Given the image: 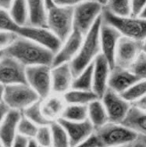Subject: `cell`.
I'll list each match as a JSON object with an SVG mask.
<instances>
[{"instance_id": "14", "label": "cell", "mask_w": 146, "mask_h": 147, "mask_svg": "<svg viewBox=\"0 0 146 147\" xmlns=\"http://www.w3.org/2000/svg\"><path fill=\"white\" fill-rule=\"evenodd\" d=\"M57 121L67 131L70 147L88 139L95 131V127L88 119L82 121H70L63 118Z\"/></svg>"}, {"instance_id": "9", "label": "cell", "mask_w": 146, "mask_h": 147, "mask_svg": "<svg viewBox=\"0 0 146 147\" xmlns=\"http://www.w3.org/2000/svg\"><path fill=\"white\" fill-rule=\"evenodd\" d=\"M106 111L109 122L121 124L126 117L131 104L110 88H107L101 99Z\"/></svg>"}, {"instance_id": "23", "label": "cell", "mask_w": 146, "mask_h": 147, "mask_svg": "<svg viewBox=\"0 0 146 147\" xmlns=\"http://www.w3.org/2000/svg\"><path fill=\"white\" fill-rule=\"evenodd\" d=\"M63 99L67 104L84 105L87 106L90 102L98 99L93 91H84L70 88L63 95Z\"/></svg>"}, {"instance_id": "27", "label": "cell", "mask_w": 146, "mask_h": 147, "mask_svg": "<svg viewBox=\"0 0 146 147\" xmlns=\"http://www.w3.org/2000/svg\"><path fill=\"white\" fill-rule=\"evenodd\" d=\"M60 118L70 121H82L87 119V106L67 104Z\"/></svg>"}, {"instance_id": "13", "label": "cell", "mask_w": 146, "mask_h": 147, "mask_svg": "<svg viewBox=\"0 0 146 147\" xmlns=\"http://www.w3.org/2000/svg\"><path fill=\"white\" fill-rule=\"evenodd\" d=\"M84 37L79 32L73 30L70 36L62 43L59 50L54 54L52 67L70 63L78 53Z\"/></svg>"}, {"instance_id": "4", "label": "cell", "mask_w": 146, "mask_h": 147, "mask_svg": "<svg viewBox=\"0 0 146 147\" xmlns=\"http://www.w3.org/2000/svg\"><path fill=\"white\" fill-rule=\"evenodd\" d=\"M95 136L101 147L125 146L137 137L138 134L122 124L107 122L95 129Z\"/></svg>"}, {"instance_id": "48", "label": "cell", "mask_w": 146, "mask_h": 147, "mask_svg": "<svg viewBox=\"0 0 146 147\" xmlns=\"http://www.w3.org/2000/svg\"><path fill=\"white\" fill-rule=\"evenodd\" d=\"M94 1H96V2H98V3H100L101 5H102L103 6H105V5L106 4L107 0H94Z\"/></svg>"}, {"instance_id": "45", "label": "cell", "mask_w": 146, "mask_h": 147, "mask_svg": "<svg viewBox=\"0 0 146 147\" xmlns=\"http://www.w3.org/2000/svg\"><path fill=\"white\" fill-rule=\"evenodd\" d=\"M28 147H38V145L36 144V142H35V141H34V139H30Z\"/></svg>"}, {"instance_id": "43", "label": "cell", "mask_w": 146, "mask_h": 147, "mask_svg": "<svg viewBox=\"0 0 146 147\" xmlns=\"http://www.w3.org/2000/svg\"><path fill=\"white\" fill-rule=\"evenodd\" d=\"M45 6H46V8H47V10H48V9L52 8V7H53L54 6H56L53 3V0H45Z\"/></svg>"}, {"instance_id": "32", "label": "cell", "mask_w": 146, "mask_h": 147, "mask_svg": "<svg viewBox=\"0 0 146 147\" xmlns=\"http://www.w3.org/2000/svg\"><path fill=\"white\" fill-rule=\"evenodd\" d=\"M49 125L38 127L34 138L38 147H52V133Z\"/></svg>"}, {"instance_id": "21", "label": "cell", "mask_w": 146, "mask_h": 147, "mask_svg": "<svg viewBox=\"0 0 146 147\" xmlns=\"http://www.w3.org/2000/svg\"><path fill=\"white\" fill-rule=\"evenodd\" d=\"M121 124L138 135L146 136V112L145 111L131 106Z\"/></svg>"}, {"instance_id": "16", "label": "cell", "mask_w": 146, "mask_h": 147, "mask_svg": "<svg viewBox=\"0 0 146 147\" xmlns=\"http://www.w3.org/2000/svg\"><path fill=\"white\" fill-rule=\"evenodd\" d=\"M140 80L141 79L129 69L114 66L110 70L108 79V88L116 93L122 94Z\"/></svg>"}, {"instance_id": "40", "label": "cell", "mask_w": 146, "mask_h": 147, "mask_svg": "<svg viewBox=\"0 0 146 147\" xmlns=\"http://www.w3.org/2000/svg\"><path fill=\"white\" fill-rule=\"evenodd\" d=\"M131 106L141 111L146 112V95L131 103Z\"/></svg>"}, {"instance_id": "41", "label": "cell", "mask_w": 146, "mask_h": 147, "mask_svg": "<svg viewBox=\"0 0 146 147\" xmlns=\"http://www.w3.org/2000/svg\"><path fill=\"white\" fill-rule=\"evenodd\" d=\"M10 110L11 109L9 107L8 105L6 104L4 101L0 102V124L3 122V121L5 119L6 115L10 111Z\"/></svg>"}, {"instance_id": "1", "label": "cell", "mask_w": 146, "mask_h": 147, "mask_svg": "<svg viewBox=\"0 0 146 147\" xmlns=\"http://www.w3.org/2000/svg\"><path fill=\"white\" fill-rule=\"evenodd\" d=\"M5 54L17 59L27 67L35 65L52 67L55 53L39 43L18 37L5 50Z\"/></svg>"}, {"instance_id": "3", "label": "cell", "mask_w": 146, "mask_h": 147, "mask_svg": "<svg viewBox=\"0 0 146 147\" xmlns=\"http://www.w3.org/2000/svg\"><path fill=\"white\" fill-rule=\"evenodd\" d=\"M102 20L116 29L122 36L141 42L146 38L145 19L131 15L126 17L116 16L103 8Z\"/></svg>"}, {"instance_id": "22", "label": "cell", "mask_w": 146, "mask_h": 147, "mask_svg": "<svg viewBox=\"0 0 146 147\" xmlns=\"http://www.w3.org/2000/svg\"><path fill=\"white\" fill-rule=\"evenodd\" d=\"M87 119L95 129L109 122L106 111L100 99H96L87 105Z\"/></svg>"}, {"instance_id": "30", "label": "cell", "mask_w": 146, "mask_h": 147, "mask_svg": "<svg viewBox=\"0 0 146 147\" xmlns=\"http://www.w3.org/2000/svg\"><path fill=\"white\" fill-rule=\"evenodd\" d=\"M121 96L131 104L146 95V80L141 79L120 94Z\"/></svg>"}, {"instance_id": "17", "label": "cell", "mask_w": 146, "mask_h": 147, "mask_svg": "<svg viewBox=\"0 0 146 147\" xmlns=\"http://www.w3.org/2000/svg\"><path fill=\"white\" fill-rule=\"evenodd\" d=\"M52 93L63 95L72 87L74 78L70 63L52 67Z\"/></svg>"}, {"instance_id": "19", "label": "cell", "mask_w": 146, "mask_h": 147, "mask_svg": "<svg viewBox=\"0 0 146 147\" xmlns=\"http://www.w3.org/2000/svg\"><path fill=\"white\" fill-rule=\"evenodd\" d=\"M67 103L62 95L51 94L47 98L42 99V110L44 115L51 122L61 117Z\"/></svg>"}, {"instance_id": "51", "label": "cell", "mask_w": 146, "mask_h": 147, "mask_svg": "<svg viewBox=\"0 0 146 147\" xmlns=\"http://www.w3.org/2000/svg\"><path fill=\"white\" fill-rule=\"evenodd\" d=\"M117 147H125V146H117Z\"/></svg>"}, {"instance_id": "5", "label": "cell", "mask_w": 146, "mask_h": 147, "mask_svg": "<svg viewBox=\"0 0 146 147\" xmlns=\"http://www.w3.org/2000/svg\"><path fill=\"white\" fill-rule=\"evenodd\" d=\"M73 7L54 6L47 10V28L63 42L73 30Z\"/></svg>"}, {"instance_id": "8", "label": "cell", "mask_w": 146, "mask_h": 147, "mask_svg": "<svg viewBox=\"0 0 146 147\" xmlns=\"http://www.w3.org/2000/svg\"><path fill=\"white\" fill-rule=\"evenodd\" d=\"M52 67L48 65H35L27 67L26 82L41 99L47 98L52 94Z\"/></svg>"}, {"instance_id": "47", "label": "cell", "mask_w": 146, "mask_h": 147, "mask_svg": "<svg viewBox=\"0 0 146 147\" xmlns=\"http://www.w3.org/2000/svg\"><path fill=\"white\" fill-rule=\"evenodd\" d=\"M141 52L143 53L146 54V38L144 41H142V48H141Z\"/></svg>"}, {"instance_id": "50", "label": "cell", "mask_w": 146, "mask_h": 147, "mask_svg": "<svg viewBox=\"0 0 146 147\" xmlns=\"http://www.w3.org/2000/svg\"><path fill=\"white\" fill-rule=\"evenodd\" d=\"M0 147H5L4 146V145L3 144V142H2V141L0 140Z\"/></svg>"}, {"instance_id": "31", "label": "cell", "mask_w": 146, "mask_h": 147, "mask_svg": "<svg viewBox=\"0 0 146 147\" xmlns=\"http://www.w3.org/2000/svg\"><path fill=\"white\" fill-rule=\"evenodd\" d=\"M38 129V125L34 124L22 114L17 127L18 135L24 136L28 139H34Z\"/></svg>"}, {"instance_id": "35", "label": "cell", "mask_w": 146, "mask_h": 147, "mask_svg": "<svg viewBox=\"0 0 146 147\" xmlns=\"http://www.w3.org/2000/svg\"><path fill=\"white\" fill-rule=\"evenodd\" d=\"M146 6V0H131V16L139 17L141 13Z\"/></svg>"}, {"instance_id": "46", "label": "cell", "mask_w": 146, "mask_h": 147, "mask_svg": "<svg viewBox=\"0 0 146 147\" xmlns=\"http://www.w3.org/2000/svg\"><path fill=\"white\" fill-rule=\"evenodd\" d=\"M139 17L141 18H143V19H145L146 20V6H145V8L143 9L142 12L141 13V14L139 15Z\"/></svg>"}, {"instance_id": "15", "label": "cell", "mask_w": 146, "mask_h": 147, "mask_svg": "<svg viewBox=\"0 0 146 147\" xmlns=\"http://www.w3.org/2000/svg\"><path fill=\"white\" fill-rule=\"evenodd\" d=\"M111 67L102 54L93 61L92 91L98 99H101L108 88V79Z\"/></svg>"}, {"instance_id": "24", "label": "cell", "mask_w": 146, "mask_h": 147, "mask_svg": "<svg viewBox=\"0 0 146 147\" xmlns=\"http://www.w3.org/2000/svg\"><path fill=\"white\" fill-rule=\"evenodd\" d=\"M8 13L17 24L29 25V11L26 0H14Z\"/></svg>"}, {"instance_id": "10", "label": "cell", "mask_w": 146, "mask_h": 147, "mask_svg": "<svg viewBox=\"0 0 146 147\" xmlns=\"http://www.w3.org/2000/svg\"><path fill=\"white\" fill-rule=\"evenodd\" d=\"M142 42L122 36L116 49L115 66L130 69L141 53Z\"/></svg>"}, {"instance_id": "39", "label": "cell", "mask_w": 146, "mask_h": 147, "mask_svg": "<svg viewBox=\"0 0 146 147\" xmlns=\"http://www.w3.org/2000/svg\"><path fill=\"white\" fill-rule=\"evenodd\" d=\"M30 139L20 135H17L10 147H28Z\"/></svg>"}, {"instance_id": "11", "label": "cell", "mask_w": 146, "mask_h": 147, "mask_svg": "<svg viewBox=\"0 0 146 147\" xmlns=\"http://www.w3.org/2000/svg\"><path fill=\"white\" fill-rule=\"evenodd\" d=\"M26 67L13 57L5 56L0 59V84L4 86L27 83Z\"/></svg>"}, {"instance_id": "38", "label": "cell", "mask_w": 146, "mask_h": 147, "mask_svg": "<svg viewBox=\"0 0 146 147\" xmlns=\"http://www.w3.org/2000/svg\"><path fill=\"white\" fill-rule=\"evenodd\" d=\"M85 0H53L54 4L58 6L74 7Z\"/></svg>"}, {"instance_id": "44", "label": "cell", "mask_w": 146, "mask_h": 147, "mask_svg": "<svg viewBox=\"0 0 146 147\" xmlns=\"http://www.w3.org/2000/svg\"><path fill=\"white\" fill-rule=\"evenodd\" d=\"M4 91H5V86L2 84H0V102L3 101Z\"/></svg>"}, {"instance_id": "7", "label": "cell", "mask_w": 146, "mask_h": 147, "mask_svg": "<svg viewBox=\"0 0 146 147\" xmlns=\"http://www.w3.org/2000/svg\"><path fill=\"white\" fill-rule=\"evenodd\" d=\"M41 99L27 83H20L5 86L3 101L11 110H23Z\"/></svg>"}, {"instance_id": "42", "label": "cell", "mask_w": 146, "mask_h": 147, "mask_svg": "<svg viewBox=\"0 0 146 147\" xmlns=\"http://www.w3.org/2000/svg\"><path fill=\"white\" fill-rule=\"evenodd\" d=\"M14 0H0V9L8 12Z\"/></svg>"}, {"instance_id": "34", "label": "cell", "mask_w": 146, "mask_h": 147, "mask_svg": "<svg viewBox=\"0 0 146 147\" xmlns=\"http://www.w3.org/2000/svg\"><path fill=\"white\" fill-rule=\"evenodd\" d=\"M18 38L17 34L6 31H0V50L5 51Z\"/></svg>"}, {"instance_id": "26", "label": "cell", "mask_w": 146, "mask_h": 147, "mask_svg": "<svg viewBox=\"0 0 146 147\" xmlns=\"http://www.w3.org/2000/svg\"><path fill=\"white\" fill-rule=\"evenodd\" d=\"M93 63L74 77L71 88L84 91H92Z\"/></svg>"}, {"instance_id": "37", "label": "cell", "mask_w": 146, "mask_h": 147, "mask_svg": "<svg viewBox=\"0 0 146 147\" xmlns=\"http://www.w3.org/2000/svg\"><path fill=\"white\" fill-rule=\"evenodd\" d=\"M125 147H146V136L138 135L133 141L125 146Z\"/></svg>"}, {"instance_id": "20", "label": "cell", "mask_w": 146, "mask_h": 147, "mask_svg": "<svg viewBox=\"0 0 146 147\" xmlns=\"http://www.w3.org/2000/svg\"><path fill=\"white\" fill-rule=\"evenodd\" d=\"M29 11V25L47 28V8L45 0H26Z\"/></svg>"}, {"instance_id": "18", "label": "cell", "mask_w": 146, "mask_h": 147, "mask_svg": "<svg viewBox=\"0 0 146 147\" xmlns=\"http://www.w3.org/2000/svg\"><path fill=\"white\" fill-rule=\"evenodd\" d=\"M22 113L20 111L10 110L0 124V140L5 147H10L18 135L17 127Z\"/></svg>"}, {"instance_id": "36", "label": "cell", "mask_w": 146, "mask_h": 147, "mask_svg": "<svg viewBox=\"0 0 146 147\" xmlns=\"http://www.w3.org/2000/svg\"><path fill=\"white\" fill-rule=\"evenodd\" d=\"M73 147H101V145L99 143L98 139L96 138V136H95V134L93 133L88 139Z\"/></svg>"}, {"instance_id": "12", "label": "cell", "mask_w": 146, "mask_h": 147, "mask_svg": "<svg viewBox=\"0 0 146 147\" xmlns=\"http://www.w3.org/2000/svg\"><path fill=\"white\" fill-rule=\"evenodd\" d=\"M122 35L116 28L102 20L99 41L101 54L106 59L112 69L115 66V53L117 44Z\"/></svg>"}, {"instance_id": "33", "label": "cell", "mask_w": 146, "mask_h": 147, "mask_svg": "<svg viewBox=\"0 0 146 147\" xmlns=\"http://www.w3.org/2000/svg\"><path fill=\"white\" fill-rule=\"evenodd\" d=\"M129 70L136 74L140 79L146 80V54L141 52Z\"/></svg>"}, {"instance_id": "29", "label": "cell", "mask_w": 146, "mask_h": 147, "mask_svg": "<svg viewBox=\"0 0 146 147\" xmlns=\"http://www.w3.org/2000/svg\"><path fill=\"white\" fill-rule=\"evenodd\" d=\"M131 0H107L104 8L112 14L120 17L131 15Z\"/></svg>"}, {"instance_id": "6", "label": "cell", "mask_w": 146, "mask_h": 147, "mask_svg": "<svg viewBox=\"0 0 146 147\" xmlns=\"http://www.w3.org/2000/svg\"><path fill=\"white\" fill-rule=\"evenodd\" d=\"M104 6L94 0H85L73 7V31L83 36L87 34L102 16Z\"/></svg>"}, {"instance_id": "25", "label": "cell", "mask_w": 146, "mask_h": 147, "mask_svg": "<svg viewBox=\"0 0 146 147\" xmlns=\"http://www.w3.org/2000/svg\"><path fill=\"white\" fill-rule=\"evenodd\" d=\"M22 114L34 124L40 126L49 125L52 123L44 115L42 110V99H39L23 110Z\"/></svg>"}, {"instance_id": "28", "label": "cell", "mask_w": 146, "mask_h": 147, "mask_svg": "<svg viewBox=\"0 0 146 147\" xmlns=\"http://www.w3.org/2000/svg\"><path fill=\"white\" fill-rule=\"evenodd\" d=\"M49 126L52 133V147H70L67 131L60 123L55 121Z\"/></svg>"}, {"instance_id": "2", "label": "cell", "mask_w": 146, "mask_h": 147, "mask_svg": "<svg viewBox=\"0 0 146 147\" xmlns=\"http://www.w3.org/2000/svg\"><path fill=\"white\" fill-rule=\"evenodd\" d=\"M101 24L102 16L90 29V31L84 35L78 53L70 63L73 77L78 75L83 70L91 65L96 57L101 54L99 41Z\"/></svg>"}, {"instance_id": "49", "label": "cell", "mask_w": 146, "mask_h": 147, "mask_svg": "<svg viewBox=\"0 0 146 147\" xmlns=\"http://www.w3.org/2000/svg\"><path fill=\"white\" fill-rule=\"evenodd\" d=\"M4 56H5V51H3V50H0V59H2Z\"/></svg>"}]
</instances>
